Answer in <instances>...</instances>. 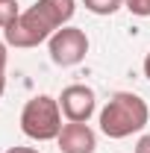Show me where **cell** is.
I'll return each mask as SVG.
<instances>
[{
  "instance_id": "1",
  "label": "cell",
  "mask_w": 150,
  "mask_h": 153,
  "mask_svg": "<svg viewBox=\"0 0 150 153\" xmlns=\"http://www.w3.org/2000/svg\"><path fill=\"white\" fill-rule=\"evenodd\" d=\"M150 121L147 103L132 91H118L109 97V103L100 109V130L109 138H127L132 133H141Z\"/></svg>"
},
{
  "instance_id": "2",
  "label": "cell",
  "mask_w": 150,
  "mask_h": 153,
  "mask_svg": "<svg viewBox=\"0 0 150 153\" xmlns=\"http://www.w3.org/2000/svg\"><path fill=\"white\" fill-rule=\"evenodd\" d=\"M62 106L56 97L38 94L21 109V133L33 141H56L62 133Z\"/></svg>"
},
{
  "instance_id": "3",
  "label": "cell",
  "mask_w": 150,
  "mask_h": 153,
  "mask_svg": "<svg viewBox=\"0 0 150 153\" xmlns=\"http://www.w3.org/2000/svg\"><path fill=\"white\" fill-rule=\"evenodd\" d=\"M53 33H56V27L41 15V9L38 6H30L27 12H21V18L15 24H9L3 30V38H6L9 47L27 50V47H38L41 41H50Z\"/></svg>"
},
{
  "instance_id": "4",
  "label": "cell",
  "mask_w": 150,
  "mask_h": 153,
  "mask_svg": "<svg viewBox=\"0 0 150 153\" xmlns=\"http://www.w3.org/2000/svg\"><path fill=\"white\" fill-rule=\"evenodd\" d=\"M47 47H50L53 65H59V68H74L88 53V36L79 27H62V30H56L50 36Z\"/></svg>"
},
{
  "instance_id": "5",
  "label": "cell",
  "mask_w": 150,
  "mask_h": 153,
  "mask_svg": "<svg viewBox=\"0 0 150 153\" xmlns=\"http://www.w3.org/2000/svg\"><path fill=\"white\" fill-rule=\"evenodd\" d=\"M59 106H62V115L68 121H76V124H88V118L97 109V97L88 85L82 82H74V85H65L62 94H59Z\"/></svg>"
},
{
  "instance_id": "6",
  "label": "cell",
  "mask_w": 150,
  "mask_h": 153,
  "mask_svg": "<svg viewBox=\"0 0 150 153\" xmlns=\"http://www.w3.org/2000/svg\"><path fill=\"white\" fill-rule=\"evenodd\" d=\"M59 150L62 153H94L97 147V135L88 124H76V121H68L62 127V133L56 138Z\"/></svg>"
},
{
  "instance_id": "7",
  "label": "cell",
  "mask_w": 150,
  "mask_h": 153,
  "mask_svg": "<svg viewBox=\"0 0 150 153\" xmlns=\"http://www.w3.org/2000/svg\"><path fill=\"white\" fill-rule=\"evenodd\" d=\"M36 6L41 9V15L50 21L56 30L68 27V21L74 18V12H76V0H38Z\"/></svg>"
},
{
  "instance_id": "8",
  "label": "cell",
  "mask_w": 150,
  "mask_h": 153,
  "mask_svg": "<svg viewBox=\"0 0 150 153\" xmlns=\"http://www.w3.org/2000/svg\"><path fill=\"white\" fill-rule=\"evenodd\" d=\"M82 3H85V9L94 12V15H115L124 6V0H82Z\"/></svg>"
},
{
  "instance_id": "9",
  "label": "cell",
  "mask_w": 150,
  "mask_h": 153,
  "mask_svg": "<svg viewBox=\"0 0 150 153\" xmlns=\"http://www.w3.org/2000/svg\"><path fill=\"white\" fill-rule=\"evenodd\" d=\"M21 18V6L18 0H0V27L6 30L9 24H15Z\"/></svg>"
},
{
  "instance_id": "10",
  "label": "cell",
  "mask_w": 150,
  "mask_h": 153,
  "mask_svg": "<svg viewBox=\"0 0 150 153\" xmlns=\"http://www.w3.org/2000/svg\"><path fill=\"white\" fill-rule=\"evenodd\" d=\"M124 6L138 18H150V0H124Z\"/></svg>"
},
{
  "instance_id": "11",
  "label": "cell",
  "mask_w": 150,
  "mask_h": 153,
  "mask_svg": "<svg viewBox=\"0 0 150 153\" xmlns=\"http://www.w3.org/2000/svg\"><path fill=\"white\" fill-rule=\"evenodd\" d=\"M6 41H0V97L6 91V62H9V53H6Z\"/></svg>"
},
{
  "instance_id": "12",
  "label": "cell",
  "mask_w": 150,
  "mask_h": 153,
  "mask_svg": "<svg viewBox=\"0 0 150 153\" xmlns=\"http://www.w3.org/2000/svg\"><path fill=\"white\" fill-rule=\"evenodd\" d=\"M135 153H150V133L141 135V138L135 141Z\"/></svg>"
},
{
  "instance_id": "13",
  "label": "cell",
  "mask_w": 150,
  "mask_h": 153,
  "mask_svg": "<svg viewBox=\"0 0 150 153\" xmlns=\"http://www.w3.org/2000/svg\"><path fill=\"white\" fill-rule=\"evenodd\" d=\"M6 153H38L36 147H21V144H15V147H9Z\"/></svg>"
},
{
  "instance_id": "14",
  "label": "cell",
  "mask_w": 150,
  "mask_h": 153,
  "mask_svg": "<svg viewBox=\"0 0 150 153\" xmlns=\"http://www.w3.org/2000/svg\"><path fill=\"white\" fill-rule=\"evenodd\" d=\"M144 76H147V79H150V53H147V56H144Z\"/></svg>"
}]
</instances>
